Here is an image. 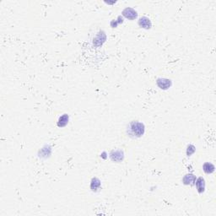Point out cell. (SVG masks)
<instances>
[{
  "label": "cell",
  "mask_w": 216,
  "mask_h": 216,
  "mask_svg": "<svg viewBox=\"0 0 216 216\" xmlns=\"http://www.w3.org/2000/svg\"><path fill=\"white\" fill-rule=\"evenodd\" d=\"M145 130V125L142 122L139 121H133L127 127L126 133L128 136L132 139H138L144 135Z\"/></svg>",
  "instance_id": "obj_1"
},
{
  "label": "cell",
  "mask_w": 216,
  "mask_h": 216,
  "mask_svg": "<svg viewBox=\"0 0 216 216\" xmlns=\"http://www.w3.org/2000/svg\"><path fill=\"white\" fill-rule=\"evenodd\" d=\"M195 150H196V149H195V147H194V145H188V150H187V155H188V156H191V155L195 152Z\"/></svg>",
  "instance_id": "obj_11"
},
{
  "label": "cell",
  "mask_w": 216,
  "mask_h": 216,
  "mask_svg": "<svg viewBox=\"0 0 216 216\" xmlns=\"http://www.w3.org/2000/svg\"><path fill=\"white\" fill-rule=\"evenodd\" d=\"M196 188L199 194H202L204 192L205 189V182L203 177H199L196 180Z\"/></svg>",
  "instance_id": "obj_7"
},
{
  "label": "cell",
  "mask_w": 216,
  "mask_h": 216,
  "mask_svg": "<svg viewBox=\"0 0 216 216\" xmlns=\"http://www.w3.org/2000/svg\"><path fill=\"white\" fill-rule=\"evenodd\" d=\"M122 15L126 17L128 20H135L138 16V13L136 10H134L132 8H126L123 11H122Z\"/></svg>",
  "instance_id": "obj_3"
},
{
  "label": "cell",
  "mask_w": 216,
  "mask_h": 216,
  "mask_svg": "<svg viewBox=\"0 0 216 216\" xmlns=\"http://www.w3.org/2000/svg\"><path fill=\"white\" fill-rule=\"evenodd\" d=\"M139 26L141 27V28L144 29H150L151 26H152V24H151L150 20L147 17H141L139 20Z\"/></svg>",
  "instance_id": "obj_5"
},
{
  "label": "cell",
  "mask_w": 216,
  "mask_h": 216,
  "mask_svg": "<svg viewBox=\"0 0 216 216\" xmlns=\"http://www.w3.org/2000/svg\"><path fill=\"white\" fill-rule=\"evenodd\" d=\"M68 120H69V117H68V114H63V116H61L58 119V122H57V126L59 128H63L65 127L67 124L68 123Z\"/></svg>",
  "instance_id": "obj_8"
},
{
  "label": "cell",
  "mask_w": 216,
  "mask_h": 216,
  "mask_svg": "<svg viewBox=\"0 0 216 216\" xmlns=\"http://www.w3.org/2000/svg\"><path fill=\"white\" fill-rule=\"evenodd\" d=\"M156 84L162 90H166L171 86V80H167V79H158Z\"/></svg>",
  "instance_id": "obj_4"
},
{
  "label": "cell",
  "mask_w": 216,
  "mask_h": 216,
  "mask_svg": "<svg viewBox=\"0 0 216 216\" xmlns=\"http://www.w3.org/2000/svg\"><path fill=\"white\" fill-rule=\"evenodd\" d=\"M101 188V181L98 178H93L91 183V188L93 192H97Z\"/></svg>",
  "instance_id": "obj_9"
},
{
  "label": "cell",
  "mask_w": 216,
  "mask_h": 216,
  "mask_svg": "<svg viewBox=\"0 0 216 216\" xmlns=\"http://www.w3.org/2000/svg\"><path fill=\"white\" fill-rule=\"evenodd\" d=\"M124 158L123 152L121 150H112L110 153V159L114 162H121Z\"/></svg>",
  "instance_id": "obj_2"
},
{
  "label": "cell",
  "mask_w": 216,
  "mask_h": 216,
  "mask_svg": "<svg viewBox=\"0 0 216 216\" xmlns=\"http://www.w3.org/2000/svg\"><path fill=\"white\" fill-rule=\"evenodd\" d=\"M182 182L185 185H194L196 182V176L193 174H187L183 177Z\"/></svg>",
  "instance_id": "obj_6"
},
{
  "label": "cell",
  "mask_w": 216,
  "mask_h": 216,
  "mask_svg": "<svg viewBox=\"0 0 216 216\" xmlns=\"http://www.w3.org/2000/svg\"><path fill=\"white\" fill-rule=\"evenodd\" d=\"M203 170H204V171L206 174L213 173L214 171V165L213 164H211V163L207 162V163H205L204 165H203Z\"/></svg>",
  "instance_id": "obj_10"
}]
</instances>
